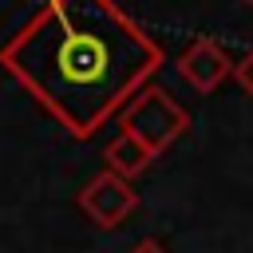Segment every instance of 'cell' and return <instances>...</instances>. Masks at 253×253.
I'll list each match as a JSON object with an SVG mask.
<instances>
[{
	"label": "cell",
	"mask_w": 253,
	"mask_h": 253,
	"mask_svg": "<svg viewBox=\"0 0 253 253\" xmlns=\"http://www.w3.org/2000/svg\"><path fill=\"white\" fill-rule=\"evenodd\" d=\"M103 158H107V170H115V174H123V178H138L142 170H150V162L158 158L142 138H134V134H126V130H119L107 146H103Z\"/></svg>",
	"instance_id": "5b68a950"
},
{
	"label": "cell",
	"mask_w": 253,
	"mask_h": 253,
	"mask_svg": "<svg viewBox=\"0 0 253 253\" xmlns=\"http://www.w3.org/2000/svg\"><path fill=\"white\" fill-rule=\"evenodd\" d=\"M130 253H170L162 241H154V237H142V241H134V249Z\"/></svg>",
	"instance_id": "52a82bcc"
},
{
	"label": "cell",
	"mask_w": 253,
	"mask_h": 253,
	"mask_svg": "<svg viewBox=\"0 0 253 253\" xmlns=\"http://www.w3.org/2000/svg\"><path fill=\"white\" fill-rule=\"evenodd\" d=\"M162 59V43L115 0H43L0 47V67L71 138L119 119Z\"/></svg>",
	"instance_id": "6da1fadb"
},
{
	"label": "cell",
	"mask_w": 253,
	"mask_h": 253,
	"mask_svg": "<svg viewBox=\"0 0 253 253\" xmlns=\"http://www.w3.org/2000/svg\"><path fill=\"white\" fill-rule=\"evenodd\" d=\"M174 67H178V75H182V83H186L190 91H198V95H213V91L233 75L237 59H229V51H225L217 40L198 36V40L178 55Z\"/></svg>",
	"instance_id": "277c9868"
},
{
	"label": "cell",
	"mask_w": 253,
	"mask_h": 253,
	"mask_svg": "<svg viewBox=\"0 0 253 253\" xmlns=\"http://www.w3.org/2000/svg\"><path fill=\"white\" fill-rule=\"evenodd\" d=\"M245 4H253V0H245Z\"/></svg>",
	"instance_id": "ba28073f"
},
{
	"label": "cell",
	"mask_w": 253,
	"mask_h": 253,
	"mask_svg": "<svg viewBox=\"0 0 253 253\" xmlns=\"http://www.w3.org/2000/svg\"><path fill=\"white\" fill-rule=\"evenodd\" d=\"M79 210L99 225V229H119L134 210H138V190L130 186V178L115 174V170H103L95 174L83 190H79Z\"/></svg>",
	"instance_id": "3957f363"
},
{
	"label": "cell",
	"mask_w": 253,
	"mask_h": 253,
	"mask_svg": "<svg viewBox=\"0 0 253 253\" xmlns=\"http://www.w3.org/2000/svg\"><path fill=\"white\" fill-rule=\"evenodd\" d=\"M119 130L142 138L154 154H166V150L190 130V111H186L166 87L146 83V87L119 111Z\"/></svg>",
	"instance_id": "7a4b0ae2"
},
{
	"label": "cell",
	"mask_w": 253,
	"mask_h": 253,
	"mask_svg": "<svg viewBox=\"0 0 253 253\" xmlns=\"http://www.w3.org/2000/svg\"><path fill=\"white\" fill-rule=\"evenodd\" d=\"M233 79H237V87L245 91V95H253V47L237 59V67H233Z\"/></svg>",
	"instance_id": "8992f818"
}]
</instances>
